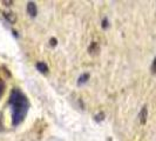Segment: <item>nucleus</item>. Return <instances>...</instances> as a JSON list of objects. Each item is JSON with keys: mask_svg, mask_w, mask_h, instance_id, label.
Wrapping results in <instances>:
<instances>
[{"mask_svg": "<svg viewBox=\"0 0 156 141\" xmlns=\"http://www.w3.org/2000/svg\"><path fill=\"white\" fill-rule=\"evenodd\" d=\"M150 70H151V73L153 74H156V58L153 60V63H151V66H150Z\"/></svg>", "mask_w": 156, "mask_h": 141, "instance_id": "9", "label": "nucleus"}, {"mask_svg": "<svg viewBox=\"0 0 156 141\" xmlns=\"http://www.w3.org/2000/svg\"><path fill=\"white\" fill-rule=\"evenodd\" d=\"M2 129V125H1V115H0V131Z\"/></svg>", "mask_w": 156, "mask_h": 141, "instance_id": "13", "label": "nucleus"}, {"mask_svg": "<svg viewBox=\"0 0 156 141\" xmlns=\"http://www.w3.org/2000/svg\"><path fill=\"white\" fill-rule=\"evenodd\" d=\"M8 105L11 106V110H12V125H20L23 121V119L27 114V110H28L27 98L20 89L14 88L11 92L9 99H8Z\"/></svg>", "mask_w": 156, "mask_h": 141, "instance_id": "1", "label": "nucleus"}, {"mask_svg": "<svg viewBox=\"0 0 156 141\" xmlns=\"http://www.w3.org/2000/svg\"><path fill=\"white\" fill-rule=\"evenodd\" d=\"M4 16L6 18L9 24H16V16L13 12H4Z\"/></svg>", "mask_w": 156, "mask_h": 141, "instance_id": "4", "label": "nucleus"}, {"mask_svg": "<svg viewBox=\"0 0 156 141\" xmlns=\"http://www.w3.org/2000/svg\"><path fill=\"white\" fill-rule=\"evenodd\" d=\"M37 70H39L40 73H44V74H46L47 72H48V67H47V65L45 63H37Z\"/></svg>", "mask_w": 156, "mask_h": 141, "instance_id": "6", "label": "nucleus"}, {"mask_svg": "<svg viewBox=\"0 0 156 141\" xmlns=\"http://www.w3.org/2000/svg\"><path fill=\"white\" fill-rule=\"evenodd\" d=\"M103 117H105V114H103V113H99V114H96V115H95V121L100 122V121L103 120Z\"/></svg>", "mask_w": 156, "mask_h": 141, "instance_id": "10", "label": "nucleus"}, {"mask_svg": "<svg viewBox=\"0 0 156 141\" xmlns=\"http://www.w3.org/2000/svg\"><path fill=\"white\" fill-rule=\"evenodd\" d=\"M27 13L32 16V18H34V16H37L38 14V9H37V5L33 2V1H30L28 4H27Z\"/></svg>", "mask_w": 156, "mask_h": 141, "instance_id": "2", "label": "nucleus"}, {"mask_svg": "<svg viewBox=\"0 0 156 141\" xmlns=\"http://www.w3.org/2000/svg\"><path fill=\"white\" fill-rule=\"evenodd\" d=\"M49 44H51V46H52V47L56 46V44H58V40L55 39V38H51V40H49Z\"/></svg>", "mask_w": 156, "mask_h": 141, "instance_id": "11", "label": "nucleus"}, {"mask_svg": "<svg viewBox=\"0 0 156 141\" xmlns=\"http://www.w3.org/2000/svg\"><path fill=\"white\" fill-rule=\"evenodd\" d=\"M101 26H102V28H105V30L109 27V21H108V19H107V18H103V19H102Z\"/></svg>", "mask_w": 156, "mask_h": 141, "instance_id": "8", "label": "nucleus"}, {"mask_svg": "<svg viewBox=\"0 0 156 141\" xmlns=\"http://www.w3.org/2000/svg\"><path fill=\"white\" fill-rule=\"evenodd\" d=\"M88 51H89L90 54H96V53L100 51V47L98 45V42H92L89 48H88Z\"/></svg>", "mask_w": 156, "mask_h": 141, "instance_id": "7", "label": "nucleus"}, {"mask_svg": "<svg viewBox=\"0 0 156 141\" xmlns=\"http://www.w3.org/2000/svg\"><path fill=\"white\" fill-rule=\"evenodd\" d=\"M89 78H90L89 73H83V74H81L78 79V85L79 86H82L83 84H86L87 81L89 80Z\"/></svg>", "mask_w": 156, "mask_h": 141, "instance_id": "5", "label": "nucleus"}, {"mask_svg": "<svg viewBox=\"0 0 156 141\" xmlns=\"http://www.w3.org/2000/svg\"><path fill=\"white\" fill-rule=\"evenodd\" d=\"M139 118H140L141 124H146L147 118H148V108H147V106H143V107H142L140 114H139Z\"/></svg>", "mask_w": 156, "mask_h": 141, "instance_id": "3", "label": "nucleus"}, {"mask_svg": "<svg viewBox=\"0 0 156 141\" xmlns=\"http://www.w3.org/2000/svg\"><path fill=\"white\" fill-rule=\"evenodd\" d=\"M4 89H5V85H4V82L0 80V96H1V94L4 93Z\"/></svg>", "mask_w": 156, "mask_h": 141, "instance_id": "12", "label": "nucleus"}]
</instances>
